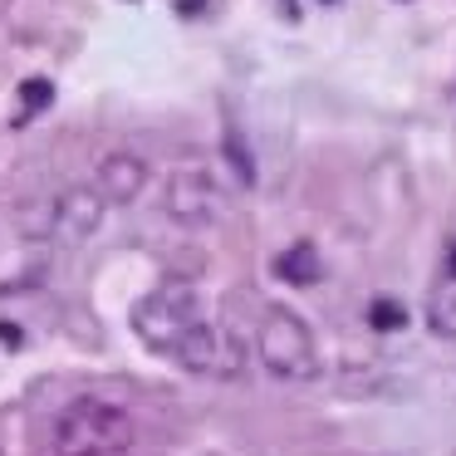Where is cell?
Returning a JSON list of instances; mask_svg holds the SVG:
<instances>
[{
  "instance_id": "11",
  "label": "cell",
  "mask_w": 456,
  "mask_h": 456,
  "mask_svg": "<svg viewBox=\"0 0 456 456\" xmlns=\"http://www.w3.org/2000/svg\"><path fill=\"white\" fill-rule=\"evenodd\" d=\"M50 103H54V84L50 79H40V74H35V79L20 84V118H35V113H45Z\"/></svg>"
},
{
  "instance_id": "5",
  "label": "cell",
  "mask_w": 456,
  "mask_h": 456,
  "mask_svg": "<svg viewBox=\"0 0 456 456\" xmlns=\"http://www.w3.org/2000/svg\"><path fill=\"white\" fill-rule=\"evenodd\" d=\"M162 211H167V221H177V226H187V231L216 226V221L226 216V191H221L216 172L187 162V167H177L167 177V187H162Z\"/></svg>"
},
{
  "instance_id": "6",
  "label": "cell",
  "mask_w": 456,
  "mask_h": 456,
  "mask_svg": "<svg viewBox=\"0 0 456 456\" xmlns=\"http://www.w3.org/2000/svg\"><path fill=\"white\" fill-rule=\"evenodd\" d=\"M167 358H177L187 373H201V378H240V368H246V344L236 338V329L197 319V324L187 329V338H182Z\"/></svg>"
},
{
  "instance_id": "15",
  "label": "cell",
  "mask_w": 456,
  "mask_h": 456,
  "mask_svg": "<svg viewBox=\"0 0 456 456\" xmlns=\"http://www.w3.org/2000/svg\"><path fill=\"white\" fill-rule=\"evenodd\" d=\"M452 456H456V452H452Z\"/></svg>"
},
{
  "instance_id": "13",
  "label": "cell",
  "mask_w": 456,
  "mask_h": 456,
  "mask_svg": "<svg viewBox=\"0 0 456 456\" xmlns=\"http://www.w3.org/2000/svg\"><path fill=\"white\" fill-rule=\"evenodd\" d=\"M0 344H20V334H15V324H0Z\"/></svg>"
},
{
  "instance_id": "14",
  "label": "cell",
  "mask_w": 456,
  "mask_h": 456,
  "mask_svg": "<svg viewBox=\"0 0 456 456\" xmlns=\"http://www.w3.org/2000/svg\"><path fill=\"white\" fill-rule=\"evenodd\" d=\"M452 270H456V250H452Z\"/></svg>"
},
{
  "instance_id": "9",
  "label": "cell",
  "mask_w": 456,
  "mask_h": 456,
  "mask_svg": "<svg viewBox=\"0 0 456 456\" xmlns=\"http://www.w3.org/2000/svg\"><path fill=\"white\" fill-rule=\"evenodd\" d=\"M226 162H231V172H236L240 187H256V158H250V148H246V138H240L236 123H226Z\"/></svg>"
},
{
  "instance_id": "2",
  "label": "cell",
  "mask_w": 456,
  "mask_h": 456,
  "mask_svg": "<svg viewBox=\"0 0 456 456\" xmlns=\"http://www.w3.org/2000/svg\"><path fill=\"white\" fill-rule=\"evenodd\" d=\"M256 354H260V368H265L275 383H309V378H319L314 329L285 305H270L265 314H260Z\"/></svg>"
},
{
  "instance_id": "3",
  "label": "cell",
  "mask_w": 456,
  "mask_h": 456,
  "mask_svg": "<svg viewBox=\"0 0 456 456\" xmlns=\"http://www.w3.org/2000/svg\"><path fill=\"white\" fill-rule=\"evenodd\" d=\"M201 319V299L197 289L187 285H162L152 289V295H142L138 305H133V334L142 338V344L152 348V354L167 358L172 348L187 338V329Z\"/></svg>"
},
{
  "instance_id": "8",
  "label": "cell",
  "mask_w": 456,
  "mask_h": 456,
  "mask_svg": "<svg viewBox=\"0 0 456 456\" xmlns=\"http://www.w3.org/2000/svg\"><path fill=\"white\" fill-rule=\"evenodd\" d=\"M275 275L285 280V285H295V289H309V285H319V275H324V265H319V250L309 246V240H299V246H289L285 256L275 260Z\"/></svg>"
},
{
  "instance_id": "1",
  "label": "cell",
  "mask_w": 456,
  "mask_h": 456,
  "mask_svg": "<svg viewBox=\"0 0 456 456\" xmlns=\"http://www.w3.org/2000/svg\"><path fill=\"white\" fill-rule=\"evenodd\" d=\"M138 446V422L109 397H69L50 422L54 456H128Z\"/></svg>"
},
{
  "instance_id": "12",
  "label": "cell",
  "mask_w": 456,
  "mask_h": 456,
  "mask_svg": "<svg viewBox=\"0 0 456 456\" xmlns=\"http://www.w3.org/2000/svg\"><path fill=\"white\" fill-rule=\"evenodd\" d=\"M368 329H378V334L407 329V309L397 305V299H373V305H368Z\"/></svg>"
},
{
  "instance_id": "7",
  "label": "cell",
  "mask_w": 456,
  "mask_h": 456,
  "mask_svg": "<svg viewBox=\"0 0 456 456\" xmlns=\"http://www.w3.org/2000/svg\"><path fill=\"white\" fill-rule=\"evenodd\" d=\"M148 158H138V152L128 148H113L99 158V167H94V191H99L109 207H133V201L148 191Z\"/></svg>"
},
{
  "instance_id": "10",
  "label": "cell",
  "mask_w": 456,
  "mask_h": 456,
  "mask_svg": "<svg viewBox=\"0 0 456 456\" xmlns=\"http://www.w3.org/2000/svg\"><path fill=\"white\" fill-rule=\"evenodd\" d=\"M427 329H432L436 338H456V295L452 289L432 295V305H427Z\"/></svg>"
},
{
  "instance_id": "4",
  "label": "cell",
  "mask_w": 456,
  "mask_h": 456,
  "mask_svg": "<svg viewBox=\"0 0 456 456\" xmlns=\"http://www.w3.org/2000/svg\"><path fill=\"white\" fill-rule=\"evenodd\" d=\"M103 211H109V201H103L94 187H64V191H54L30 221H25V231L40 236V240L79 246V240H89L94 231L103 226Z\"/></svg>"
}]
</instances>
